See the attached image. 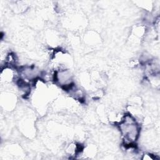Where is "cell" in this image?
<instances>
[{
	"label": "cell",
	"instance_id": "1",
	"mask_svg": "<svg viewBox=\"0 0 160 160\" xmlns=\"http://www.w3.org/2000/svg\"><path fill=\"white\" fill-rule=\"evenodd\" d=\"M118 126L124 147L126 149L135 148L141 134V126L136 118L129 113L125 114Z\"/></svg>",
	"mask_w": 160,
	"mask_h": 160
}]
</instances>
